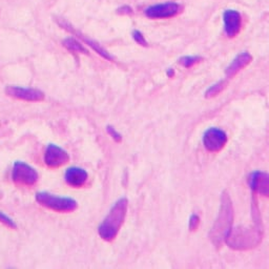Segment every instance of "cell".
Returning <instances> with one entry per match:
<instances>
[{
  "mask_svg": "<svg viewBox=\"0 0 269 269\" xmlns=\"http://www.w3.org/2000/svg\"><path fill=\"white\" fill-rule=\"evenodd\" d=\"M251 216L253 225L249 227L239 226L230 230L225 240V243L230 248L234 250H248L256 247L262 242L264 227L260 208L254 196L251 204Z\"/></svg>",
  "mask_w": 269,
  "mask_h": 269,
  "instance_id": "1",
  "label": "cell"
},
{
  "mask_svg": "<svg viewBox=\"0 0 269 269\" xmlns=\"http://www.w3.org/2000/svg\"><path fill=\"white\" fill-rule=\"evenodd\" d=\"M233 217L234 210L232 201L229 194L225 190L221 196V206L218 217L209 231V238L216 247H220L225 242L227 235L232 229Z\"/></svg>",
  "mask_w": 269,
  "mask_h": 269,
  "instance_id": "2",
  "label": "cell"
},
{
  "mask_svg": "<svg viewBox=\"0 0 269 269\" xmlns=\"http://www.w3.org/2000/svg\"><path fill=\"white\" fill-rule=\"evenodd\" d=\"M128 208V200L123 197L115 202L107 212L106 217L98 227V234L101 239L111 242L116 239L123 223L125 221Z\"/></svg>",
  "mask_w": 269,
  "mask_h": 269,
  "instance_id": "3",
  "label": "cell"
},
{
  "mask_svg": "<svg viewBox=\"0 0 269 269\" xmlns=\"http://www.w3.org/2000/svg\"><path fill=\"white\" fill-rule=\"evenodd\" d=\"M36 201L42 206L56 212H72L78 207V202L71 197L56 196L48 192L36 194Z\"/></svg>",
  "mask_w": 269,
  "mask_h": 269,
  "instance_id": "4",
  "label": "cell"
},
{
  "mask_svg": "<svg viewBox=\"0 0 269 269\" xmlns=\"http://www.w3.org/2000/svg\"><path fill=\"white\" fill-rule=\"evenodd\" d=\"M12 180L19 186H33L39 180L38 172L24 161H15L12 167Z\"/></svg>",
  "mask_w": 269,
  "mask_h": 269,
  "instance_id": "5",
  "label": "cell"
},
{
  "mask_svg": "<svg viewBox=\"0 0 269 269\" xmlns=\"http://www.w3.org/2000/svg\"><path fill=\"white\" fill-rule=\"evenodd\" d=\"M227 133L219 127H209L203 133V145L209 153H219L227 144Z\"/></svg>",
  "mask_w": 269,
  "mask_h": 269,
  "instance_id": "6",
  "label": "cell"
},
{
  "mask_svg": "<svg viewBox=\"0 0 269 269\" xmlns=\"http://www.w3.org/2000/svg\"><path fill=\"white\" fill-rule=\"evenodd\" d=\"M6 94L14 99L29 101V102H39L44 100V93L40 89L33 87L8 85L6 87Z\"/></svg>",
  "mask_w": 269,
  "mask_h": 269,
  "instance_id": "7",
  "label": "cell"
},
{
  "mask_svg": "<svg viewBox=\"0 0 269 269\" xmlns=\"http://www.w3.org/2000/svg\"><path fill=\"white\" fill-rule=\"evenodd\" d=\"M70 161V155L65 150L50 143L44 153V163L50 168H58Z\"/></svg>",
  "mask_w": 269,
  "mask_h": 269,
  "instance_id": "8",
  "label": "cell"
},
{
  "mask_svg": "<svg viewBox=\"0 0 269 269\" xmlns=\"http://www.w3.org/2000/svg\"><path fill=\"white\" fill-rule=\"evenodd\" d=\"M181 11V6L177 3H165L155 5L147 9L145 15L151 19L170 18L177 15Z\"/></svg>",
  "mask_w": 269,
  "mask_h": 269,
  "instance_id": "9",
  "label": "cell"
},
{
  "mask_svg": "<svg viewBox=\"0 0 269 269\" xmlns=\"http://www.w3.org/2000/svg\"><path fill=\"white\" fill-rule=\"evenodd\" d=\"M224 32L226 36L233 38L238 35L242 28V16L235 10H227L223 15Z\"/></svg>",
  "mask_w": 269,
  "mask_h": 269,
  "instance_id": "10",
  "label": "cell"
},
{
  "mask_svg": "<svg viewBox=\"0 0 269 269\" xmlns=\"http://www.w3.org/2000/svg\"><path fill=\"white\" fill-rule=\"evenodd\" d=\"M248 186L252 194H260L264 197L269 195V176L267 173L254 171L248 177Z\"/></svg>",
  "mask_w": 269,
  "mask_h": 269,
  "instance_id": "11",
  "label": "cell"
},
{
  "mask_svg": "<svg viewBox=\"0 0 269 269\" xmlns=\"http://www.w3.org/2000/svg\"><path fill=\"white\" fill-rule=\"evenodd\" d=\"M64 180L71 187L79 188L84 186L88 180V174L82 167L72 166L64 173Z\"/></svg>",
  "mask_w": 269,
  "mask_h": 269,
  "instance_id": "12",
  "label": "cell"
},
{
  "mask_svg": "<svg viewBox=\"0 0 269 269\" xmlns=\"http://www.w3.org/2000/svg\"><path fill=\"white\" fill-rule=\"evenodd\" d=\"M252 61V56L248 52L240 53L237 57H235L230 64L226 67L225 70V77L227 79L232 78L233 76L237 75L240 71L245 69L250 62Z\"/></svg>",
  "mask_w": 269,
  "mask_h": 269,
  "instance_id": "13",
  "label": "cell"
},
{
  "mask_svg": "<svg viewBox=\"0 0 269 269\" xmlns=\"http://www.w3.org/2000/svg\"><path fill=\"white\" fill-rule=\"evenodd\" d=\"M60 25H61L63 28H65L66 30H69V31L74 32L75 34H77V36H78V37H79L84 43H86L87 46L91 47L97 54H99L100 56H102L103 58H105V59H107V60H110V61H113V60H114L113 56H111L106 50H104L102 47H101L100 44H99L98 42H96L95 40H93V39H91V38H88V37L82 35V34H80V33L76 32V31H75L69 24H67V22H65V21H64V22H60Z\"/></svg>",
  "mask_w": 269,
  "mask_h": 269,
  "instance_id": "14",
  "label": "cell"
},
{
  "mask_svg": "<svg viewBox=\"0 0 269 269\" xmlns=\"http://www.w3.org/2000/svg\"><path fill=\"white\" fill-rule=\"evenodd\" d=\"M63 47L69 51L76 53V54H85L88 55V51L82 46V44L76 40L75 38H65L62 42Z\"/></svg>",
  "mask_w": 269,
  "mask_h": 269,
  "instance_id": "15",
  "label": "cell"
},
{
  "mask_svg": "<svg viewBox=\"0 0 269 269\" xmlns=\"http://www.w3.org/2000/svg\"><path fill=\"white\" fill-rule=\"evenodd\" d=\"M227 86V81L225 79L223 80H220L218 82H216L215 84L210 85L205 92V97L207 99H210V98H214L216 96H218L219 94H221L224 89H225V87Z\"/></svg>",
  "mask_w": 269,
  "mask_h": 269,
  "instance_id": "16",
  "label": "cell"
},
{
  "mask_svg": "<svg viewBox=\"0 0 269 269\" xmlns=\"http://www.w3.org/2000/svg\"><path fill=\"white\" fill-rule=\"evenodd\" d=\"M201 61H202V58L200 57V56H184V57H181L180 59H179V62H180V64L182 66L186 67V69L196 65L197 63H199Z\"/></svg>",
  "mask_w": 269,
  "mask_h": 269,
  "instance_id": "17",
  "label": "cell"
},
{
  "mask_svg": "<svg viewBox=\"0 0 269 269\" xmlns=\"http://www.w3.org/2000/svg\"><path fill=\"white\" fill-rule=\"evenodd\" d=\"M0 222H3L5 225H7L10 228H13V229L17 228V224L15 223V221L10 216L5 214V212L2 210H0Z\"/></svg>",
  "mask_w": 269,
  "mask_h": 269,
  "instance_id": "18",
  "label": "cell"
},
{
  "mask_svg": "<svg viewBox=\"0 0 269 269\" xmlns=\"http://www.w3.org/2000/svg\"><path fill=\"white\" fill-rule=\"evenodd\" d=\"M131 36H132V39L136 41L138 44H140V46L149 47V43H148L147 39H145V37L143 36V34L140 31H138V30L132 31Z\"/></svg>",
  "mask_w": 269,
  "mask_h": 269,
  "instance_id": "19",
  "label": "cell"
},
{
  "mask_svg": "<svg viewBox=\"0 0 269 269\" xmlns=\"http://www.w3.org/2000/svg\"><path fill=\"white\" fill-rule=\"evenodd\" d=\"M200 225V217L196 214L192 215L189 218V222H188V227L190 231H195L197 230V228Z\"/></svg>",
  "mask_w": 269,
  "mask_h": 269,
  "instance_id": "20",
  "label": "cell"
},
{
  "mask_svg": "<svg viewBox=\"0 0 269 269\" xmlns=\"http://www.w3.org/2000/svg\"><path fill=\"white\" fill-rule=\"evenodd\" d=\"M106 131H107V133L109 134V136H110L111 138H113L117 143H120V142L122 141V136H121V133L118 132V131H117L113 126H111V125L106 126Z\"/></svg>",
  "mask_w": 269,
  "mask_h": 269,
  "instance_id": "21",
  "label": "cell"
},
{
  "mask_svg": "<svg viewBox=\"0 0 269 269\" xmlns=\"http://www.w3.org/2000/svg\"><path fill=\"white\" fill-rule=\"evenodd\" d=\"M118 13L121 14V15H124V14H131L132 13V10L130 7L128 6H123L121 7L119 10H118Z\"/></svg>",
  "mask_w": 269,
  "mask_h": 269,
  "instance_id": "22",
  "label": "cell"
},
{
  "mask_svg": "<svg viewBox=\"0 0 269 269\" xmlns=\"http://www.w3.org/2000/svg\"><path fill=\"white\" fill-rule=\"evenodd\" d=\"M167 76H168V77H171V78L175 76V72H174L173 69H170V70L167 71Z\"/></svg>",
  "mask_w": 269,
  "mask_h": 269,
  "instance_id": "23",
  "label": "cell"
}]
</instances>
